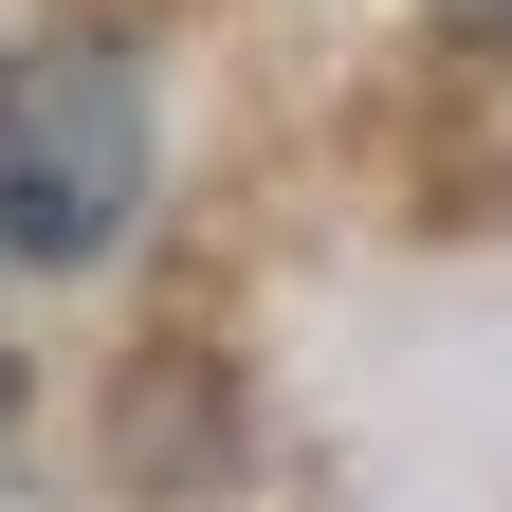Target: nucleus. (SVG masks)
<instances>
[{"label":"nucleus","instance_id":"f257e3e1","mask_svg":"<svg viewBox=\"0 0 512 512\" xmlns=\"http://www.w3.org/2000/svg\"><path fill=\"white\" fill-rule=\"evenodd\" d=\"M147 202V92L110 37H19L0 55V238L19 256H110Z\"/></svg>","mask_w":512,"mask_h":512},{"label":"nucleus","instance_id":"f03ea898","mask_svg":"<svg viewBox=\"0 0 512 512\" xmlns=\"http://www.w3.org/2000/svg\"><path fill=\"white\" fill-rule=\"evenodd\" d=\"M439 19H458V37H494V55H512V0H439Z\"/></svg>","mask_w":512,"mask_h":512}]
</instances>
